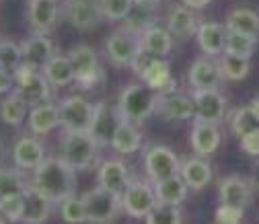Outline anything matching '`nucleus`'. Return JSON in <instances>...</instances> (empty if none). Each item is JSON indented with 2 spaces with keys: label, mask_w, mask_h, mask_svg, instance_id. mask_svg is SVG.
Returning <instances> with one entry per match:
<instances>
[{
  "label": "nucleus",
  "mask_w": 259,
  "mask_h": 224,
  "mask_svg": "<svg viewBox=\"0 0 259 224\" xmlns=\"http://www.w3.org/2000/svg\"><path fill=\"white\" fill-rule=\"evenodd\" d=\"M76 171L62 161L60 156H52L33 169V177H31L29 185L35 187L39 194L50 198L54 204H60L62 200H66L68 196L74 194L76 189Z\"/></svg>",
  "instance_id": "1"
},
{
  "label": "nucleus",
  "mask_w": 259,
  "mask_h": 224,
  "mask_svg": "<svg viewBox=\"0 0 259 224\" xmlns=\"http://www.w3.org/2000/svg\"><path fill=\"white\" fill-rule=\"evenodd\" d=\"M101 146L89 132H64L60 138V158L66 161L74 171L91 169L99 158Z\"/></svg>",
  "instance_id": "2"
},
{
  "label": "nucleus",
  "mask_w": 259,
  "mask_h": 224,
  "mask_svg": "<svg viewBox=\"0 0 259 224\" xmlns=\"http://www.w3.org/2000/svg\"><path fill=\"white\" fill-rule=\"evenodd\" d=\"M158 93L152 91L148 84H127L119 93L117 107L125 121L142 123L152 113H156Z\"/></svg>",
  "instance_id": "3"
},
{
  "label": "nucleus",
  "mask_w": 259,
  "mask_h": 224,
  "mask_svg": "<svg viewBox=\"0 0 259 224\" xmlns=\"http://www.w3.org/2000/svg\"><path fill=\"white\" fill-rule=\"evenodd\" d=\"M13 76H15L13 93L19 95V97L27 103V107H35V105H41V103L50 101L52 82L46 78V74L39 68L23 62Z\"/></svg>",
  "instance_id": "4"
},
{
  "label": "nucleus",
  "mask_w": 259,
  "mask_h": 224,
  "mask_svg": "<svg viewBox=\"0 0 259 224\" xmlns=\"http://www.w3.org/2000/svg\"><path fill=\"white\" fill-rule=\"evenodd\" d=\"M82 202L89 224H111L117 218V214L123 210L121 196L103 187L89 189L87 194H82Z\"/></svg>",
  "instance_id": "5"
},
{
  "label": "nucleus",
  "mask_w": 259,
  "mask_h": 224,
  "mask_svg": "<svg viewBox=\"0 0 259 224\" xmlns=\"http://www.w3.org/2000/svg\"><path fill=\"white\" fill-rule=\"evenodd\" d=\"M72 68H74V80L80 84V88H95L99 82L105 80V72L101 68L99 54L91 46H76L68 54Z\"/></svg>",
  "instance_id": "6"
},
{
  "label": "nucleus",
  "mask_w": 259,
  "mask_h": 224,
  "mask_svg": "<svg viewBox=\"0 0 259 224\" xmlns=\"http://www.w3.org/2000/svg\"><path fill=\"white\" fill-rule=\"evenodd\" d=\"M156 204H158V198H156L154 185L136 177H132V181L127 183V187L121 194L123 212L132 218H146Z\"/></svg>",
  "instance_id": "7"
},
{
  "label": "nucleus",
  "mask_w": 259,
  "mask_h": 224,
  "mask_svg": "<svg viewBox=\"0 0 259 224\" xmlns=\"http://www.w3.org/2000/svg\"><path fill=\"white\" fill-rule=\"evenodd\" d=\"M121 121H123V115H121L117 105H111V103H105V101L95 103V113H93L89 134L95 138V142L101 148L111 146L113 134L117 132Z\"/></svg>",
  "instance_id": "8"
},
{
  "label": "nucleus",
  "mask_w": 259,
  "mask_h": 224,
  "mask_svg": "<svg viewBox=\"0 0 259 224\" xmlns=\"http://www.w3.org/2000/svg\"><path fill=\"white\" fill-rule=\"evenodd\" d=\"M93 113V103L78 95H70L60 103V125L64 127V132H89Z\"/></svg>",
  "instance_id": "9"
},
{
  "label": "nucleus",
  "mask_w": 259,
  "mask_h": 224,
  "mask_svg": "<svg viewBox=\"0 0 259 224\" xmlns=\"http://www.w3.org/2000/svg\"><path fill=\"white\" fill-rule=\"evenodd\" d=\"M144 169H146V177L152 183H156L160 179L177 175L181 171V163L169 146L156 144V146H150L144 154Z\"/></svg>",
  "instance_id": "10"
},
{
  "label": "nucleus",
  "mask_w": 259,
  "mask_h": 224,
  "mask_svg": "<svg viewBox=\"0 0 259 224\" xmlns=\"http://www.w3.org/2000/svg\"><path fill=\"white\" fill-rule=\"evenodd\" d=\"M140 48V35L127 31L125 27L115 29L105 41V56L113 66H130Z\"/></svg>",
  "instance_id": "11"
},
{
  "label": "nucleus",
  "mask_w": 259,
  "mask_h": 224,
  "mask_svg": "<svg viewBox=\"0 0 259 224\" xmlns=\"http://www.w3.org/2000/svg\"><path fill=\"white\" fill-rule=\"evenodd\" d=\"M64 17L78 31H93L105 19L99 0H66Z\"/></svg>",
  "instance_id": "12"
},
{
  "label": "nucleus",
  "mask_w": 259,
  "mask_h": 224,
  "mask_svg": "<svg viewBox=\"0 0 259 224\" xmlns=\"http://www.w3.org/2000/svg\"><path fill=\"white\" fill-rule=\"evenodd\" d=\"M191 97H193V103H196V119L198 121L220 123L226 117L229 103H226V97L218 88L193 91Z\"/></svg>",
  "instance_id": "13"
},
{
  "label": "nucleus",
  "mask_w": 259,
  "mask_h": 224,
  "mask_svg": "<svg viewBox=\"0 0 259 224\" xmlns=\"http://www.w3.org/2000/svg\"><path fill=\"white\" fill-rule=\"evenodd\" d=\"M253 191L255 189L251 185V179L243 175H229L218 183V200L220 204L247 210L253 200Z\"/></svg>",
  "instance_id": "14"
},
{
  "label": "nucleus",
  "mask_w": 259,
  "mask_h": 224,
  "mask_svg": "<svg viewBox=\"0 0 259 224\" xmlns=\"http://www.w3.org/2000/svg\"><path fill=\"white\" fill-rule=\"evenodd\" d=\"M156 113L163 119L185 121V119L196 117V103H193L191 95H185L179 91H169V93L158 95Z\"/></svg>",
  "instance_id": "15"
},
{
  "label": "nucleus",
  "mask_w": 259,
  "mask_h": 224,
  "mask_svg": "<svg viewBox=\"0 0 259 224\" xmlns=\"http://www.w3.org/2000/svg\"><path fill=\"white\" fill-rule=\"evenodd\" d=\"M54 202L50 198H46L44 194H39V191L35 187H27L23 191V214H21V222L23 224H44L52 210H54Z\"/></svg>",
  "instance_id": "16"
},
{
  "label": "nucleus",
  "mask_w": 259,
  "mask_h": 224,
  "mask_svg": "<svg viewBox=\"0 0 259 224\" xmlns=\"http://www.w3.org/2000/svg\"><path fill=\"white\" fill-rule=\"evenodd\" d=\"M13 163L17 169H37L46 161V148L33 136H21L13 146Z\"/></svg>",
  "instance_id": "17"
},
{
  "label": "nucleus",
  "mask_w": 259,
  "mask_h": 224,
  "mask_svg": "<svg viewBox=\"0 0 259 224\" xmlns=\"http://www.w3.org/2000/svg\"><path fill=\"white\" fill-rule=\"evenodd\" d=\"M187 80L193 91H208V88H218L222 74L218 68V62H214L210 56L198 58L196 62L189 66Z\"/></svg>",
  "instance_id": "18"
},
{
  "label": "nucleus",
  "mask_w": 259,
  "mask_h": 224,
  "mask_svg": "<svg viewBox=\"0 0 259 224\" xmlns=\"http://www.w3.org/2000/svg\"><path fill=\"white\" fill-rule=\"evenodd\" d=\"M27 21L33 29V33L48 35L56 29L58 23V7L52 0H29Z\"/></svg>",
  "instance_id": "19"
},
{
  "label": "nucleus",
  "mask_w": 259,
  "mask_h": 224,
  "mask_svg": "<svg viewBox=\"0 0 259 224\" xmlns=\"http://www.w3.org/2000/svg\"><path fill=\"white\" fill-rule=\"evenodd\" d=\"M97 181H99V187L109 189L113 194H123V189L127 187V183L132 181V175H130V169L125 163L117 161V158H109V161H103L99 165V171H97Z\"/></svg>",
  "instance_id": "20"
},
{
  "label": "nucleus",
  "mask_w": 259,
  "mask_h": 224,
  "mask_svg": "<svg viewBox=\"0 0 259 224\" xmlns=\"http://www.w3.org/2000/svg\"><path fill=\"white\" fill-rule=\"evenodd\" d=\"M222 142V134L218 130V123H208V121H198L191 127V148L196 156H212Z\"/></svg>",
  "instance_id": "21"
},
{
  "label": "nucleus",
  "mask_w": 259,
  "mask_h": 224,
  "mask_svg": "<svg viewBox=\"0 0 259 224\" xmlns=\"http://www.w3.org/2000/svg\"><path fill=\"white\" fill-rule=\"evenodd\" d=\"M226 35H229V29L222 23H200L196 31V41L206 56L218 58L220 54H224Z\"/></svg>",
  "instance_id": "22"
},
{
  "label": "nucleus",
  "mask_w": 259,
  "mask_h": 224,
  "mask_svg": "<svg viewBox=\"0 0 259 224\" xmlns=\"http://www.w3.org/2000/svg\"><path fill=\"white\" fill-rule=\"evenodd\" d=\"M200 23L193 15V11L187 7V5H173L169 9V15H167V29L171 33L179 39H189L196 35Z\"/></svg>",
  "instance_id": "23"
},
{
  "label": "nucleus",
  "mask_w": 259,
  "mask_h": 224,
  "mask_svg": "<svg viewBox=\"0 0 259 224\" xmlns=\"http://www.w3.org/2000/svg\"><path fill=\"white\" fill-rule=\"evenodd\" d=\"M27 123H29L31 134H35V136L50 134L54 127L60 125V105H54L48 101V103L31 107L27 115Z\"/></svg>",
  "instance_id": "24"
},
{
  "label": "nucleus",
  "mask_w": 259,
  "mask_h": 224,
  "mask_svg": "<svg viewBox=\"0 0 259 224\" xmlns=\"http://www.w3.org/2000/svg\"><path fill=\"white\" fill-rule=\"evenodd\" d=\"M21 52H23V62L25 64H31L35 68H44V64L56 54L54 52V43L48 35H41V33H33L29 39H25L21 43Z\"/></svg>",
  "instance_id": "25"
},
{
  "label": "nucleus",
  "mask_w": 259,
  "mask_h": 224,
  "mask_svg": "<svg viewBox=\"0 0 259 224\" xmlns=\"http://www.w3.org/2000/svg\"><path fill=\"white\" fill-rule=\"evenodd\" d=\"M181 177L189 185V189L200 191L212 181V167L204 156H193L181 163Z\"/></svg>",
  "instance_id": "26"
},
{
  "label": "nucleus",
  "mask_w": 259,
  "mask_h": 224,
  "mask_svg": "<svg viewBox=\"0 0 259 224\" xmlns=\"http://www.w3.org/2000/svg\"><path fill=\"white\" fill-rule=\"evenodd\" d=\"M154 185V191H156V198L158 202L163 204H173V206H181L189 194V185L185 183V179L181 177V173L177 175H171L167 179H160Z\"/></svg>",
  "instance_id": "27"
},
{
  "label": "nucleus",
  "mask_w": 259,
  "mask_h": 224,
  "mask_svg": "<svg viewBox=\"0 0 259 224\" xmlns=\"http://www.w3.org/2000/svg\"><path fill=\"white\" fill-rule=\"evenodd\" d=\"M140 46L158 58H167L173 48V33L167 27H160L156 23L140 35Z\"/></svg>",
  "instance_id": "28"
},
{
  "label": "nucleus",
  "mask_w": 259,
  "mask_h": 224,
  "mask_svg": "<svg viewBox=\"0 0 259 224\" xmlns=\"http://www.w3.org/2000/svg\"><path fill=\"white\" fill-rule=\"evenodd\" d=\"M41 72L46 74V78L52 82V86H66L74 80V68L68 56H60L54 54L46 64Z\"/></svg>",
  "instance_id": "29"
},
{
  "label": "nucleus",
  "mask_w": 259,
  "mask_h": 224,
  "mask_svg": "<svg viewBox=\"0 0 259 224\" xmlns=\"http://www.w3.org/2000/svg\"><path fill=\"white\" fill-rule=\"evenodd\" d=\"M140 146H142V134L136 127V123L123 119L121 125L117 127V132L113 134L111 148L119 154H134L140 150Z\"/></svg>",
  "instance_id": "30"
},
{
  "label": "nucleus",
  "mask_w": 259,
  "mask_h": 224,
  "mask_svg": "<svg viewBox=\"0 0 259 224\" xmlns=\"http://www.w3.org/2000/svg\"><path fill=\"white\" fill-rule=\"evenodd\" d=\"M224 25L229 31H237V33L259 37V15L251 9H245V7L233 9L229 15H226Z\"/></svg>",
  "instance_id": "31"
},
{
  "label": "nucleus",
  "mask_w": 259,
  "mask_h": 224,
  "mask_svg": "<svg viewBox=\"0 0 259 224\" xmlns=\"http://www.w3.org/2000/svg\"><path fill=\"white\" fill-rule=\"evenodd\" d=\"M142 82L148 84L152 91H156L158 95L175 91V82L171 78V68H169V62L165 58H158L152 66L148 68V72L142 76Z\"/></svg>",
  "instance_id": "32"
},
{
  "label": "nucleus",
  "mask_w": 259,
  "mask_h": 224,
  "mask_svg": "<svg viewBox=\"0 0 259 224\" xmlns=\"http://www.w3.org/2000/svg\"><path fill=\"white\" fill-rule=\"evenodd\" d=\"M154 7H156V5L134 3L132 11H130L127 17L123 19V27H125L127 31H132V33H136V35H142L146 29H150L152 25H156Z\"/></svg>",
  "instance_id": "33"
},
{
  "label": "nucleus",
  "mask_w": 259,
  "mask_h": 224,
  "mask_svg": "<svg viewBox=\"0 0 259 224\" xmlns=\"http://www.w3.org/2000/svg\"><path fill=\"white\" fill-rule=\"evenodd\" d=\"M251 58H243V56H233V54H220L218 56V68L222 74V80H243L247 78L249 70H251Z\"/></svg>",
  "instance_id": "34"
},
{
  "label": "nucleus",
  "mask_w": 259,
  "mask_h": 224,
  "mask_svg": "<svg viewBox=\"0 0 259 224\" xmlns=\"http://www.w3.org/2000/svg\"><path fill=\"white\" fill-rule=\"evenodd\" d=\"M27 115V103L15 93H9L7 97L0 101V119L7 125H21Z\"/></svg>",
  "instance_id": "35"
},
{
  "label": "nucleus",
  "mask_w": 259,
  "mask_h": 224,
  "mask_svg": "<svg viewBox=\"0 0 259 224\" xmlns=\"http://www.w3.org/2000/svg\"><path fill=\"white\" fill-rule=\"evenodd\" d=\"M29 187V183H25V179L21 177V169H0V200L3 198H11V196H19Z\"/></svg>",
  "instance_id": "36"
},
{
  "label": "nucleus",
  "mask_w": 259,
  "mask_h": 224,
  "mask_svg": "<svg viewBox=\"0 0 259 224\" xmlns=\"http://www.w3.org/2000/svg\"><path fill=\"white\" fill-rule=\"evenodd\" d=\"M259 37L253 35H245V33H237V31H229L226 35V43H224V52L233 54V56H243V58H251L255 52Z\"/></svg>",
  "instance_id": "37"
},
{
  "label": "nucleus",
  "mask_w": 259,
  "mask_h": 224,
  "mask_svg": "<svg viewBox=\"0 0 259 224\" xmlns=\"http://www.w3.org/2000/svg\"><path fill=\"white\" fill-rule=\"evenodd\" d=\"M58 206H60V216L66 224H82V222H87V210H84L82 196L72 194L66 200H62Z\"/></svg>",
  "instance_id": "38"
},
{
  "label": "nucleus",
  "mask_w": 259,
  "mask_h": 224,
  "mask_svg": "<svg viewBox=\"0 0 259 224\" xmlns=\"http://www.w3.org/2000/svg\"><path fill=\"white\" fill-rule=\"evenodd\" d=\"M257 127H259V119L253 115V111H251L249 105L239 107V109L231 115V130H233V134H235L239 140H241L243 136H247L249 132L257 130Z\"/></svg>",
  "instance_id": "39"
},
{
  "label": "nucleus",
  "mask_w": 259,
  "mask_h": 224,
  "mask_svg": "<svg viewBox=\"0 0 259 224\" xmlns=\"http://www.w3.org/2000/svg\"><path fill=\"white\" fill-rule=\"evenodd\" d=\"M21 64H23L21 46L11 39H0V68L15 74Z\"/></svg>",
  "instance_id": "40"
},
{
  "label": "nucleus",
  "mask_w": 259,
  "mask_h": 224,
  "mask_svg": "<svg viewBox=\"0 0 259 224\" xmlns=\"http://www.w3.org/2000/svg\"><path fill=\"white\" fill-rule=\"evenodd\" d=\"M144 220H146V224H181L183 218H181L179 206L158 202V204L148 212V216H146Z\"/></svg>",
  "instance_id": "41"
},
{
  "label": "nucleus",
  "mask_w": 259,
  "mask_h": 224,
  "mask_svg": "<svg viewBox=\"0 0 259 224\" xmlns=\"http://www.w3.org/2000/svg\"><path fill=\"white\" fill-rule=\"evenodd\" d=\"M136 0H99L103 17L109 21H123L127 13L132 11Z\"/></svg>",
  "instance_id": "42"
},
{
  "label": "nucleus",
  "mask_w": 259,
  "mask_h": 224,
  "mask_svg": "<svg viewBox=\"0 0 259 224\" xmlns=\"http://www.w3.org/2000/svg\"><path fill=\"white\" fill-rule=\"evenodd\" d=\"M158 60V56H154V54H150L146 48H138V52H136V56H134V60H132V64H130V68H132V72L142 80V76L148 72V68L152 66V64Z\"/></svg>",
  "instance_id": "43"
},
{
  "label": "nucleus",
  "mask_w": 259,
  "mask_h": 224,
  "mask_svg": "<svg viewBox=\"0 0 259 224\" xmlns=\"http://www.w3.org/2000/svg\"><path fill=\"white\" fill-rule=\"evenodd\" d=\"M0 212H3L9 222H21V214H23V194L19 196H11V198H3L0 200Z\"/></svg>",
  "instance_id": "44"
},
{
  "label": "nucleus",
  "mask_w": 259,
  "mask_h": 224,
  "mask_svg": "<svg viewBox=\"0 0 259 224\" xmlns=\"http://www.w3.org/2000/svg\"><path fill=\"white\" fill-rule=\"evenodd\" d=\"M243 214L245 210L235 208V206H226L220 204L216 208V222H229V224H241L243 222Z\"/></svg>",
  "instance_id": "45"
},
{
  "label": "nucleus",
  "mask_w": 259,
  "mask_h": 224,
  "mask_svg": "<svg viewBox=\"0 0 259 224\" xmlns=\"http://www.w3.org/2000/svg\"><path fill=\"white\" fill-rule=\"evenodd\" d=\"M239 142H241V150L247 156L259 158V127H257V130H253V132H249L247 136H243Z\"/></svg>",
  "instance_id": "46"
},
{
  "label": "nucleus",
  "mask_w": 259,
  "mask_h": 224,
  "mask_svg": "<svg viewBox=\"0 0 259 224\" xmlns=\"http://www.w3.org/2000/svg\"><path fill=\"white\" fill-rule=\"evenodd\" d=\"M15 88V76L0 68V93H13Z\"/></svg>",
  "instance_id": "47"
},
{
  "label": "nucleus",
  "mask_w": 259,
  "mask_h": 224,
  "mask_svg": "<svg viewBox=\"0 0 259 224\" xmlns=\"http://www.w3.org/2000/svg\"><path fill=\"white\" fill-rule=\"evenodd\" d=\"M251 185H253V189L255 191H259V158H257V161H255V165L251 167Z\"/></svg>",
  "instance_id": "48"
},
{
  "label": "nucleus",
  "mask_w": 259,
  "mask_h": 224,
  "mask_svg": "<svg viewBox=\"0 0 259 224\" xmlns=\"http://www.w3.org/2000/svg\"><path fill=\"white\" fill-rule=\"evenodd\" d=\"M183 5H187L189 9H204V7H208L212 0H181Z\"/></svg>",
  "instance_id": "49"
},
{
  "label": "nucleus",
  "mask_w": 259,
  "mask_h": 224,
  "mask_svg": "<svg viewBox=\"0 0 259 224\" xmlns=\"http://www.w3.org/2000/svg\"><path fill=\"white\" fill-rule=\"evenodd\" d=\"M5 161H7V144L3 138H0V169L5 167Z\"/></svg>",
  "instance_id": "50"
},
{
  "label": "nucleus",
  "mask_w": 259,
  "mask_h": 224,
  "mask_svg": "<svg viewBox=\"0 0 259 224\" xmlns=\"http://www.w3.org/2000/svg\"><path fill=\"white\" fill-rule=\"evenodd\" d=\"M249 107H251V111H253V115L259 119V95L257 97H253L251 99V103H249Z\"/></svg>",
  "instance_id": "51"
},
{
  "label": "nucleus",
  "mask_w": 259,
  "mask_h": 224,
  "mask_svg": "<svg viewBox=\"0 0 259 224\" xmlns=\"http://www.w3.org/2000/svg\"><path fill=\"white\" fill-rule=\"evenodd\" d=\"M136 3H144V5H158L160 0H136Z\"/></svg>",
  "instance_id": "52"
},
{
  "label": "nucleus",
  "mask_w": 259,
  "mask_h": 224,
  "mask_svg": "<svg viewBox=\"0 0 259 224\" xmlns=\"http://www.w3.org/2000/svg\"><path fill=\"white\" fill-rule=\"evenodd\" d=\"M7 222H9V218H7L3 212H0V224H7Z\"/></svg>",
  "instance_id": "53"
},
{
  "label": "nucleus",
  "mask_w": 259,
  "mask_h": 224,
  "mask_svg": "<svg viewBox=\"0 0 259 224\" xmlns=\"http://www.w3.org/2000/svg\"><path fill=\"white\" fill-rule=\"evenodd\" d=\"M216 224H229V222H216Z\"/></svg>",
  "instance_id": "54"
},
{
  "label": "nucleus",
  "mask_w": 259,
  "mask_h": 224,
  "mask_svg": "<svg viewBox=\"0 0 259 224\" xmlns=\"http://www.w3.org/2000/svg\"><path fill=\"white\" fill-rule=\"evenodd\" d=\"M52 3H60V0H52Z\"/></svg>",
  "instance_id": "55"
}]
</instances>
